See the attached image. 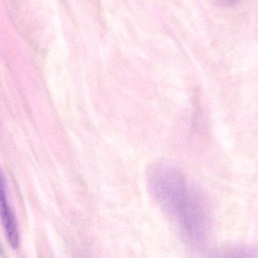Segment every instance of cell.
<instances>
[{"label":"cell","mask_w":258,"mask_h":258,"mask_svg":"<svg viewBox=\"0 0 258 258\" xmlns=\"http://www.w3.org/2000/svg\"><path fill=\"white\" fill-rule=\"evenodd\" d=\"M1 203H2L1 214H2L3 223H4L6 235L10 245L14 248H18L20 244V237H19L16 217L14 213L12 211V208L9 205L8 200L7 199L4 176H3L2 186H1Z\"/></svg>","instance_id":"cell-2"},{"label":"cell","mask_w":258,"mask_h":258,"mask_svg":"<svg viewBox=\"0 0 258 258\" xmlns=\"http://www.w3.org/2000/svg\"><path fill=\"white\" fill-rule=\"evenodd\" d=\"M149 185L182 239L191 246L203 245L211 227L208 209L183 173L170 164H156L149 172Z\"/></svg>","instance_id":"cell-1"},{"label":"cell","mask_w":258,"mask_h":258,"mask_svg":"<svg viewBox=\"0 0 258 258\" xmlns=\"http://www.w3.org/2000/svg\"><path fill=\"white\" fill-rule=\"evenodd\" d=\"M216 4L222 7H231L234 6L235 4L239 1V0H214Z\"/></svg>","instance_id":"cell-3"}]
</instances>
